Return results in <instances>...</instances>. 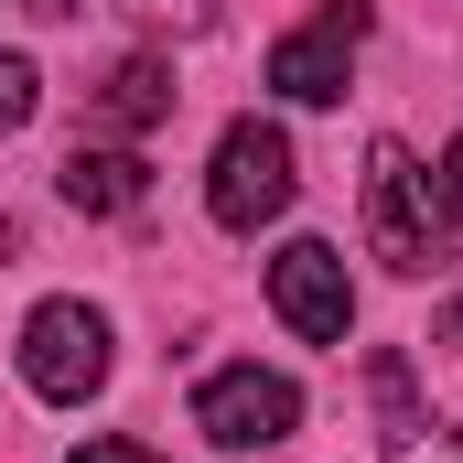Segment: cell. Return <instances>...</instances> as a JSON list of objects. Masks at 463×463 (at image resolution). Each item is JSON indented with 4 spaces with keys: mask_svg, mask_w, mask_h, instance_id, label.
I'll use <instances>...</instances> for the list:
<instances>
[{
    "mask_svg": "<svg viewBox=\"0 0 463 463\" xmlns=\"http://www.w3.org/2000/svg\"><path fill=\"white\" fill-rule=\"evenodd\" d=\"M291 140H280V118H227V140H216V173H205V216L227 237H259L269 216H291Z\"/></svg>",
    "mask_w": 463,
    "mask_h": 463,
    "instance_id": "cell-1",
    "label": "cell"
},
{
    "mask_svg": "<svg viewBox=\"0 0 463 463\" xmlns=\"http://www.w3.org/2000/svg\"><path fill=\"white\" fill-rule=\"evenodd\" d=\"M366 248L399 269V280H431L442 269V227H431V173L410 162V140H377L366 151Z\"/></svg>",
    "mask_w": 463,
    "mask_h": 463,
    "instance_id": "cell-2",
    "label": "cell"
},
{
    "mask_svg": "<svg viewBox=\"0 0 463 463\" xmlns=\"http://www.w3.org/2000/svg\"><path fill=\"white\" fill-rule=\"evenodd\" d=\"M22 377H33V399H54V410L98 399V388H109V313H98V302H33V324H22Z\"/></svg>",
    "mask_w": 463,
    "mask_h": 463,
    "instance_id": "cell-3",
    "label": "cell"
},
{
    "mask_svg": "<svg viewBox=\"0 0 463 463\" xmlns=\"http://www.w3.org/2000/svg\"><path fill=\"white\" fill-rule=\"evenodd\" d=\"M194 431H205L216 453H269V442L302 431V388H291L280 366H216V377L194 388Z\"/></svg>",
    "mask_w": 463,
    "mask_h": 463,
    "instance_id": "cell-4",
    "label": "cell"
},
{
    "mask_svg": "<svg viewBox=\"0 0 463 463\" xmlns=\"http://www.w3.org/2000/svg\"><path fill=\"white\" fill-rule=\"evenodd\" d=\"M269 313H280L302 345H345V335H355V280H345V259H335L324 237H291V248L269 259Z\"/></svg>",
    "mask_w": 463,
    "mask_h": 463,
    "instance_id": "cell-5",
    "label": "cell"
},
{
    "mask_svg": "<svg viewBox=\"0 0 463 463\" xmlns=\"http://www.w3.org/2000/svg\"><path fill=\"white\" fill-rule=\"evenodd\" d=\"M54 194H65L76 216H129V205L151 194V162H140V151H98V140H76L65 173H54Z\"/></svg>",
    "mask_w": 463,
    "mask_h": 463,
    "instance_id": "cell-6",
    "label": "cell"
},
{
    "mask_svg": "<svg viewBox=\"0 0 463 463\" xmlns=\"http://www.w3.org/2000/svg\"><path fill=\"white\" fill-rule=\"evenodd\" d=\"M345 33H324V22H313V33H280V43H269V87H280V98H291V109H335V98H345Z\"/></svg>",
    "mask_w": 463,
    "mask_h": 463,
    "instance_id": "cell-7",
    "label": "cell"
},
{
    "mask_svg": "<svg viewBox=\"0 0 463 463\" xmlns=\"http://www.w3.org/2000/svg\"><path fill=\"white\" fill-rule=\"evenodd\" d=\"M98 118H109V129H151V118H173V65H162V54H129V65H109Z\"/></svg>",
    "mask_w": 463,
    "mask_h": 463,
    "instance_id": "cell-8",
    "label": "cell"
},
{
    "mask_svg": "<svg viewBox=\"0 0 463 463\" xmlns=\"http://www.w3.org/2000/svg\"><path fill=\"white\" fill-rule=\"evenodd\" d=\"M388 463H463V431H442L431 410L420 420H388Z\"/></svg>",
    "mask_w": 463,
    "mask_h": 463,
    "instance_id": "cell-9",
    "label": "cell"
},
{
    "mask_svg": "<svg viewBox=\"0 0 463 463\" xmlns=\"http://www.w3.org/2000/svg\"><path fill=\"white\" fill-rule=\"evenodd\" d=\"M33 109H43V76H33V54H0V129H22Z\"/></svg>",
    "mask_w": 463,
    "mask_h": 463,
    "instance_id": "cell-10",
    "label": "cell"
},
{
    "mask_svg": "<svg viewBox=\"0 0 463 463\" xmlns=\"http://www.w3.org/2000/svg\"><path fill=\"white\" fill-rule=\"evenodd\" d=\"M118 11H140V22H162V33H205V22H216V0H118Z\"/></svg>",
    "mask_w": 463,
    "mask_h": 463,
    "instance_id": "cell-11",
    "label": "cell"
},
{
    "mask_svg": "<svg viewBox=\"0 0 463 463\" xmlns=\"http://www.w3.org/2000/svg\"><path fill=\"white\" fill-rule=\"evenodd\" d=\"M65 463H162V453H140V442H76Z\"/></svg>",
    "mask_w": 463,
    "mask_h": 463,
    "instance_id": "cell-12",
    "label": "cell"
},
{
    "mask_svg": "<svg viewBox=\"0 0 463 463\" xmlns=\"http://www.w3.org/2000/svg\"><path fill=\"white\" fill-rule=\"evenodd\" d=\"M442 216H453V227H463V140H453V151H442Z\"/></svg>",
    "mask_w": 463,
    "mask_h": 463,
    "instance_id": "cell-13",
    "label": "cell"
},
{
    "mask_svg": "<svg viewBox=\"0 0 463 463\" xmlns=\"http://www.w3.org/2000/svg\"><path fill=\"white\" fill-rule=\"evenodd\" d=\"M324 33H345V43H355V33H366V0H324Z\"/></svg>",
    "mask_w": 463,
    "mask_h": 463,
    "instance_id": "cell-14",
    "label": "cell"
},
{
    "mask_svg": "<svg viewBox=\"0 0 463 463\" xmlns=\"http://www.w3.org/2000/svg\"><path fill=\"white\" fill-rule=\"evenodd\" d=\"M431 345H442V355H463V291L442 302V324H431Z\"/></svg>",
    "mask_w": 463,
    "mask_h": 463,
    "instance_id": "cell-15",
    "label": "cell"
},
{
    "mask_svg": "<svg viewBox=\"0 0 463 463\" xmlns=\"http://www.w3.org/2000/svg\"><path fill=\"white\" fill-rule=\"evenodd\" d=\"M33 11H43V22H76V11H87V0H33Z\"/></svg>",
    "mask_w": 463,
    "mask_h": 463,
    "instance_id": "cell-16",
    "label": "cell"
}]
</instances>
